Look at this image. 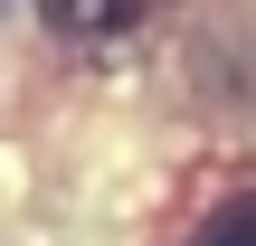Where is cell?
Returning <instances> with one entry per match:
<instances>
[{"label":"cell","mask_w":256,"mask_h":246,"mask_svg":"<svg viewBox=\"0 0 256 246\" xmlns=\"http://www.w3.org/2000/svg\"><path fill=\"white\" fill-rule=\"evenodd\" d=\"M48 19H57L66 38H114V28L142 19V0H48Z\"/></svg>","instance_id":"6da1fadb"},{"label":"cell","mask_w":256,"mask_h":246,"mask_svg":"<svg viewBox=\"0 0 256 246\" xmlns=\"http://www.w3.org/2000/svg\"><path fill=\"white\" fill-rule=\"evenodd\" d=\"M190 246H256V190L218 199V209L200 218V237H190Z\"/></svg>","instance_id":"7a4b0ae2"}]
</instances>
